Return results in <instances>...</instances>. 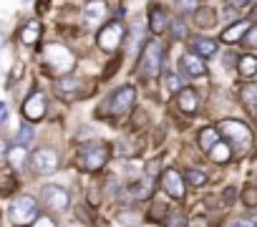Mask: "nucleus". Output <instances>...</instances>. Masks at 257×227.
Instances as JSON below:
<instances>
[{
	"label": "nucleus",
	"instance_id": "obj_5",
	"mask_svg": "<svg viewBox=\"0 0 257 227\" xmlns=\"http://www.w3.org/2000/svg\"><path fill=\"white\" fill-rule=\"evenodd\" d=\"M63 167V159H61V152L51 144H41L36 149H31V157H28V172L33 177H53L56 172H61Z\"/></svg>",
	"mask_w": 257,
	"mask_h": 227
},
{
	"label": "nucleus",
	"instance_id": "obj_8",
	"mask_svg": "<svg viewBox=\"0 0 257 227\" xmlns=\"http://www.w3.org/2000/svg\"><path fill=\"white\" fill-rule=\"evenodd\" d=\"M41 204H38V197L28 194V192H21V194H13L11 197V207H8V214H11V222L16 227H28L38 214H41Z\"/></svg>",
	"mask_w": 257,
	"mask_h": 227
},
{
	"label": "nucleus",
	"instance_id": "obj_44",
	"mask_svg": "<svg viewBox=\"0 0 257 227\" xmlns=\"http://www.w3.org/2000/svg\"><path fill=\"white\" fill-rule=\"evenodd\" d=\"M249 3V0H227V8H234V11H239V8H244Z\"/></svg>",
	"mask_w": 257,
	"mask_h": 227
},
{
	"label": "nucleus",
	"instance_id": "obj_17",
	"mask_svg": "<svg viewBox=\"0 0 257 227\" xmlns=\"http://www.w3.org/2000/svg\"><path fill=\"white\" fill-rule=\"evenodd\" d=\"M28 157H31V149L11 147L8 154H6V159H8V164H11V172L18 174V177H21L23 172H28Z\"/></svg>",
	"mask_w": 257,
	"mask_h": 227
},
{
	"label": "nucleus",
	"instance_id": "obj_24",
	"mask_svg": "<svg viewBox=\"0 0 257 227\" xmlns=\"http://www.w3.org/2000/svg\"><path fill=\"white\" fill-rule=\"evenodd\" d=\"M182 177H184V182H187V187H192V189H199V187H204L207 184V172L202 169V167H187L184 172H182Z\"/></svg>",
	"mask_w": 257,
	"mask_h": 227
},
{
	"label": "nucleus",
	"instance_id": "obj_25",
	"mask_svg": "<svg viewBox=\"0 0 257 227\" xmlns=\"http://www.w3.org/2000/svg\"><path fill=\"white\" fill-rule=\"evenodd\" d=\"M18 187H21V179H18V174H13L11 169L0 172V197H13Z\"/></svg>",
	"mask_w": 257,
	"mask_h": 227
},
{
	"label": "nucleus",
	"instance_id": "obj_7",
	"mask_svg": "<svg viewBox=\"0 0 257 227\" xmlns=\"http://www.w3.org/2000/svg\"><path fill=\"white\" fill-rule=\"evenodd\" d=\"M71 202H73V197H71L68 187H63V184H43L41 192H38L41 209L48 212V214H53V217L66 214L71 209Z\"/></svg>",
	"mask_w": 257,
	"mask_h": 227
},
{
	"label": "nucleus",
	"instance_id": "obj_41",
	"mask_svg": "<svg viewBox=\"0 0 257 227\" xmlns=\"http://www.w3.org/2000/svg\"><path fill=\"white\" fill-rule=\"evenodd\" d=\"M229 227H257V219L254 217H237L229 222Z\"/></svg>",
	"mask_w": 257,
	"mask_h": 227
},
{
	"label": "nucleus",
	"instance_id": "obj_35",
	"mask_svg": "<svg viewBox=\"0 0 257 227\" xmlns=\"http://www.w3.org/2000/svg\"><path fill=\"white\" fill-rule=\"evenodd\" d=\"M31 227H58L56 224V217L53 214H48V212H41L33 222H31Z\"/></svg>",
	"mask_w": 257,
	"mask_h": 227
},
{
	"label": "nucleus",
	"instance_id": "obj_9",
	"mask_svg": "<svg viewBox=\"0 0 257 227\" xmlns=\"http://www.w3.org/2000/svg\"><path fill=\"white\" fill-rule=\"evenodd\" d=\"M157 187L162 189V194L167 199L182 202L187 197V182H184V177H182V172L177 167H164L159 179H157Z\"/></svg>",
	"mask_w": 257,
	"mask_h": 227
},
{
	"label": "nucleus",
	"instance_id": "obj_37",
	"mask_svg": "<svg viewBox=\"0 0 257 227\" xmlns=\"http://www.w3.org/2000/svg\"><path fill=\"white\" fill-rule=\"evenodd\" d=\"M147 124H149V117H147V111H144V108H137V111H134V129L139 132V129H144Z\"/></svg>",
	"mask_w": 257,
	"mask_h": 227
},
{
	"label": "nucleus",
	"instance_id": "obj_6",
	"mask_svg": "<svg viewBox=\"0 0 257 227\" xmlns=\"http://www.w3.org/2000/svg\"><path fill=\"white\" fill-rule=\"evenodd\" d=\"M217 132H219L222 142L229 144L232 154H247L252 149V132H249V127L244 122H239V119H224V122H219Z\"/></svg>",
	"mask_w": 257,
	"mask_h": 227
},
{
	"label": "nucleus",
	"instance_id": "obj_23",
	"mask_svg": "<svg viewBox=\"0 0 257 227\" xmlns=\"http://www.w3.org/2000/svg\"><path fill=\"white\" fill-rule=\"evenodd\" d=\"M36 142V129L31 122H21L18 129H16V147H23V149H31V144Z\"/></svg>",
	"mask_w": 257,
	"mask_h": 227
},
{
	"label": "nucleus",
	"instance_id": "obj_31",
	"mask_svg": "<svg viewBox=\"0 0 257 227\" xmlns=\"http://www.w3.org/2000/svg\"><path fill=\"white\" fill-rule=\"evenodd\" d=\"M237 71H239V76H244V78H252L254 73H257V56H242L239 61H237Z\"/></svg>",
	"mask_w": 257,
	"mask_h": 227
},
{
	"label": "nucleus",
	"instance_id": "obj_26",
	"mask_svg": "<svg viewBox=\"0 0 257 227\" xmlns=\"http://www.w3.org/2000/svg\"><path fill=\"white\" fill-rule=\"evenodd\" d=\"M222 137H219V132L214 129V127H204V129H199V134H197V144H199V149L207 154L217 142H219Z\"/></svg>",
	"mask_w": 257,
	"mask_h": 227
},
{
	"label": "nucleus",
	"instance_id": "obj_1",
	"mask_svg": "<svg viewBox=\"0 0 257 227\" xmlns=\"http://www.w3.org/2000/svg\"><path fill=\"white\" fill-rule=\"evenodd\" d=\"M111 157H113L111 144L103 142V139L91 137L88 142H81V144L76 147L73 167H76L81 174H101V172L108 167Z\"/></svg>",
	"mask_w": 257,
	"mask_h": 227
},
{
	"label": "nucleus",
	"instance_id": "obj_29",
	"mask_svg": "<svg viewBox=\"0 0 257 227\" xmlns=\"http://www.w3.org/2000/svg\"><path fill=\"white\" fill-rule=\"evenodd\" d=\"M103 204V189H101V182H91L86 187V207H91L93 212Z\"/></svg>",
	"mask_w": 257,
	"mask_h": 227
},
{
	"label": "nucleus",
	"instance_id": "obj_40",
	"mask_svg": "<svg viewBox=\"0 0 257 227\" xmlns=\"http://www.w3.org/2000/svg\"><path fill=\"white\" fill-rule=\"evenodd\" d=\"M187 227H209V219L207 214H192L187 217Z\"/></svg>",
	"mask_w": 257,
	"mask_h": 227
},
{
	"label": "nucleus",
	"instance_id": "obj_4",
	"mask_svg": "<svg viewBox=\"0 0 257 227\" xmlns=\"http://www.w3.org/2000/svg\"><path fill=\"white\" fill-rule=\"evenodd\" d=\"M76 66V53L63 46V43H51L41 51V68L46 73H53L56 78L58 76H66V73H73L71 68Z\"/></svg>",
	"mask_w": 257,
	"mask_h": 227
},
{
	"label": "nucleus",
	"instance_id": "obj_11",
	"mask_svg": "<svg viewBox=\"0 0 257 227\" xmlns=\"http://www.w3.org/2000/svg\"><path fill=\"white\" fill-rule=\"evenodd\" d=\"M108 18V3L106 0H88L81 11V23L86 31H98Z\"/></svg>",
	"mask_w": 257,
	"mask_h": 227
},
{
	"label": "nucleus",
	"instance_id": "obj_12",
	"mask_svg": "<svg viewBox=\"0 0 257 227\" xmlns=\"http://www.w3.org/2000/svg\"><path fill=\"white\" fill-rule=\"evenodd\" d=\"M21 113H23V122H31V124H38L46 119L48 113V101H46V93L43 91H31V96L23 101L21 106Z\"/></svg>",
	"mask_w": 257,
	"mask_h": 227
},
{
	"label": "nucleus",
	"instance_id": "obj_22",
	"mask_svg": "<svg viewBox=\"0 0 257 227\" xmlns=\"http://www.w3.org/2000/svg\"><path fill=\"white\" fill-rule=\"evenodd\" d=\"M249 26H252L249 21H237V23H232L229 28H224L219 38H222L224 43H237V41L244 38V33L249 31Z\"/></svg>",
	"mask_w": 257,
	"mask_h": 227
},
{
	"label": "nucleus",
	"instance_id": "obj_27",
	"mask_svg": "<svg viewBox=\"0 0 257 227\" xmlns=\"http://www.w3.org/2000/svg\"><path fill=\"white\" fill-rule=\"evenodd\" d=\"M207 157H209L214 164H227V162L232 159V149H229V144H227V142H222V139H219V142L207 152Z\"/></svg>",
	"mask_w": 257,
	"mask_h": 227
},
{
	"label": "nucleus",
	"instance_id": "obj_10",
	"mask_svg": "<svg viewBox=\"0 0 257 227\" xmlns=\"http://www.w3.org/2000/svg\"><path fill=\"white\" fill-rule=\"evenodd\" d=\"M123 36H126V28H123L121 21H106L96 31V46L103 53H116L123 46Z\"/></svg>",
	"mask_w": 257,
	"mask_h": 227
},
{
	"label": "nucleus",
	"instance_id": "obj_33",
	"mask_svg": "<svg viewBox=\"0 0 257 227\" xmlns=\"http://www.w3.org/2000/svg\"><path fill=\"white\" fill-rule=\"evenodd\" d=\"M239 98H242L244 106L257 108V83H247V86H242V88H239Z\"/></svg>",
	"mask_w": 257,
	"mask_h": 227
},
{
	"label": "nucleus",
	"instance_id": "obj_15",
	"mask_svg": "<svg viewBox=\"0 0 257 227\" xmlns=\"http://www.w3.org/2000/svg\"><path fill=\"white\" fill-rule=\"evenodd\" d=\"M53 86H56V93H58V96H63V98L71 101V98H78L83 81H81L76 73H66V76H58Z\"/></svg>",
	"mask_w": 257,
	"mask_h": 227
},
{
	"label": "nucleus",
	"instance_id": "obj_32",
	"mask_svg": "<svg viewBox=\"0 0 257 227\" xmlns=\"http://www.w3.org/2000/svg\"><path fill=\"white\" fill-rule=\"evenodd\" d=\"M162 224H164V227H187V214H184V209L172 207V209L167 212V217H164Z\"/></svg>",
	"mask_w": 257,
	"mask_h": 227
},
{
	"label": "nucleus",
	"instance_id": "obj_38",
	"mask_svg": "<svg viewBox=\"0 0 257 227\" xmlns=\"http://www.w3.org/2000/svg\"><path fill=\"white\" fill-rule=\"evenodd\" d=\"M242 202H244L247 207H257V187H247V189L242 192Z\"/></svg>",
	"mask_w": 257,
	"mask_h": 227
},
{
	"label": "nucleus",
	"instance_id": "obj_14",
	"mask_svg": "<svg viewBox=\"0 0 257 227\" xmlns=\"http://www.w3.org/2000/svg\"><path fill=\"white\" fill-rule=\"evenodd\" d=\"M179 73L189 76V78H199L207 73V66H204V58L194 56L192 51H184L182 58H179Z\"/></svg>",
	"mask_w": 257,
	"mask_h": 227
},
{
	"label": "nucleus",
	"instance_id": "obj_46",
	"mask_svg": "<svg viewBox=\"0 0 257 227\" xmlns=\"http://www.w3.org/2000/svg\"><path fill=\"white\" fill-rule=\"evenodd\" d=\"M48 3H51V0H38V6H36V8H38V11H46Z\"/></svg>",
	"mask_w": 257,
	"mask_h": 227
},
{
	"label": "nucleus",
	"instance_id": "obj_21",
	"mask_svg": "<svg viewBox=\"0 0 257 227\" xmlns=\"http://www.w3.org/2000/svg\"><path fill=\"white\" fill-rule=\"evenodd\" d=\"M139 43H147L144 41V28L142 26H134V28H126V36H123V51L126 53H137L139 51Z\"/></svg>",
	"mask_w": 257,
	"mask_h": 227
},
{
	"label": "nucleus",
	"instance_id": "obj_39",
	"mask_svg": "<svg viewBox=\"0 0 257 227\" xmlns=\"http://www.w3.org/2000/svg\"><path fill=\"white\" fill-rule=\"evenodd\" d=\"M242 43H244L247 48H257V26H249V31L244 33Z\"/></svg>",
	"mask_w": 257,
	"mask_h": 227
},
{
	"label": "nucleus",
	"instance_id": "obj_45",
	"mask_svg": "<svg viewBox=\"0 0 257 227\" xmlns=\"http://www.w3.org/2000/svg\"><path fill=\"white\" fill-rule=\"evenodd\" d=\"M8 122V106L3 103V101H0V127H3Z\"/></svg>",
	"mask_w": 257,
	"mask_h": 227
},
{
	"label": "nucleus",
	"instance_id": "obj_48",
	"mask_svg": "<svg viewBox=\"0 0 257 227\" xmlns=\"http://www.w3.org/2000/svg\"><path fill=\"white\" fill-rule=\"evenodd\" d=\"M254 182H257V177H254Z\"/></svg>",
	"mask_w": 257,
	"mask_h": 227
},
{
	"label": "nucleus",
	"instance_id": "obj_47",
	"mask_svg": "<svg viewBox=\"0 0 257 227\" xmlns=\"http://www.w3.org/2000/svg\"><path fill=\"white\" fill-rule=\"evenodd\" d=\"M254 16H257V8H254Z\"/></svg>",
	"mask_w": 257,
	"mask_h": 227
},
{
	"label": "nucleus",
	"instance_id": "obj_49",
	"mask_svg": "<svg viewBox=\"0 0 257 227\" xmlns=\"http://www.w3.org/2000/svg\"><path fill=\"white\" fill-rule=\"evenodd\" d=\"M254 113H257V108H254Z\"/></svg>",
	"mask_w": 257,
	"mask_h": 227
},
{
	"label": "nucleus",
	"instance_id": "obj_30",
	"mask_svg": "<svg viewBox=\"0 0 257 227\" xmlns=\"http://www.w3.org/2000/svg\"><path fill=\"white\" fill-rule=\"evenodd\" d=\"M162 81H164V88H167L169 93H179V91L184 88L179 71H162Z\"/></svg>",
	"mask_w": 257,
	"mask_h": 227
},
{
	"label": "nucleus",
	"instance_id": "obj_18",
	"mask_svg": "<svg viewBox=\"0 0 257 227\" xmlns=\"http://www.w3.org/2000/svg\"><path fill=\"white\" fill-rule=\"evenodd\" d=\"M169 23H172L169 13L164 8H159V6H152V11H149V31L154 36H162V33L169 31Z\"/></svg>",
	"mask_w": 257,
	"mask_h": 227
},
{
	"label": "nucleus",
	"instance_id": "obj_34",
	"mask_svg": "<svg viewBox=\"0 0 257 227\" xmlns=\"http://www.w3.org/2000/svg\"><path fill=\"white\" fill-rule=\"evenodd\" d=\"M174 6L182 16H187V13H194L199 8V0H174Z\"/></svg>",
	"mask_w": 257,
	"mask_h": 227
},
{
	"label": "nucleus",
	"instance_id": "obj_16",
	"mask_svg": "<svg viewBox=\"0 0 257 227\" xmlns=\"http://www.w3.org/2000/svg\"><path fill=\"white\" fill-rule=\"evenodd\" d=\"M169 209H172V204L167 202V197L162 199V197H157V194H154V197L149 199V209H144V219H147V222H152V224H162Z\"/></svg>",
	"mask_w": 257,
	"mask_h": 227
},
{
	"label": "nucleus",
	"instance_id": "obj_42",
	"mask_svg": "<svg viewBox=\"0 0 257 227\" xmlns=\"http://www.w3.org/2000/svg\"><path fill=\"white\" fill-rule=\"evenodd\" d=\"M234 197H237L234 187H227V189H224V194H222V199H224L227 204H232V202H234Z\"/></svg>",
	"mask_w": 257,
	"mask_h": 227
},
{
	"label": "nucleus",
	"instance_id": "obj_13",
	"mask_svg": "<svg viewBox=\"0 0 257 227\" xmlns=\"http://www.w3.org/2000/svg\"><path fill=\"white\" fill-rule=\"evenodd\" d=\"M177 98H174V103H177V108L182 111V113H187V117H194V113L199 111V93H197V88H192V86H184L179 93H174Z\"/></svg>",
	"mask_w": 257,
	"mask_h": 227
},
{
	"label": "nucleus",
	"instance_id": "obj_43",
	"mask_svg": "<svg viewBox=\"0 0 257 227\" xmlns=\"http://www.w3.org/2000/svg\"><path fill=\"white\" fill-rule=\"evenodd\" d=\"M8 149H11V144H8V139L0 134V159H6V154H8Z\"/></svg>",
	"mask_w": 257,
	"mask_h": 227
},
{
	"label": "nucleus",
	"instance_id": "obj_28",
	"mask_svg": "<svg viewBox=\"0 0 257 227\" xmlns=\"http://www.w3.org/2000/svg\"><path fill=\"white\" fill-rule=\"evenodd\" d=\"M194 23H197V28H212V26L217 23V13H214V8L199 6V8L194 11Z\"/></svg>",
	"mask_w": 257,
	"mask_h": 227
},
{
	"label": "nucleus",
	"instance_id": "obj_19",
	"mask_svg": "<svg viewBox=\"0 0 257 227\" xmlns=\"http://www.w3.org/2000/svg\"><path fill=\"white\" fill-rule=\"evenodd\" d=\"M41 36H43V26H41V21H28V23L18 31V41H21L23 46H28V48L38 46Z\"/></svg>",
	"mask_w": 257,
	"mask_h": 227
},
{
	"label": "nucleus",
	"instance_id": "obj_2",
	"mask_svg": "<svg viewBox=\"0 0 257 227\" xmlns=\"http://www.w3.org/2000/svg\"><path fill=\"white\" fill-rule=\"evenodd\" d=\"M134 103H137V88L132 83H123L103 98V103L96 108V117H101L106 122H118L126 113L134 111Z\"/></svg>",
	"mask_w": 257,
	"mask_h": 227
},
{
	"label": "nucleus",
	"instance_id": "obj_20",
	"mask_svg": "<svg viewBox=\"0 0 257 227\" xmlns=\"http://www.w3.org/2000/svg\"><path fill=\"white\" fill-rule=\"evenodd\" d=\"M189 51L199 58H212L217 53V43L212 38H204V36H192L189 38Z\"/></svg>",
	"mask_w": 257,
	"mask_h": 227
},
{
	"label": "nucleus",
	"instance_id": "obj_3",
	"mask_svg": "<svg viewBox=\"0 0 257 227\" xmlns=\"http://www.w3.org/2000/svg\"><path fill=\"white\" fill-rule=\"evenodd\" d=\"M164 56H167V48H164L162 41H157V38L147 41L142 53H139V58H137V76L142 81L159 78L162 71H164Z\"/></svg>",
	"mask_w": 257,
	"mask_h": 227
},
{
	"label": "nucleus",
	"instance_id": "obj_36",
	"mask_svg": "<svg viewBox=\"0 0 257 227\" xmlns=\"http://www.w3.org/2000/svg\"><path fill=\"white\" fill-rule=\"evenodd\" d=\"M169 28H172V38H174V41L187 38V26H184V21H172Z\"/></svg>",
	"mask_w": 257,
	"mask_h": 227
}]
</instances>
